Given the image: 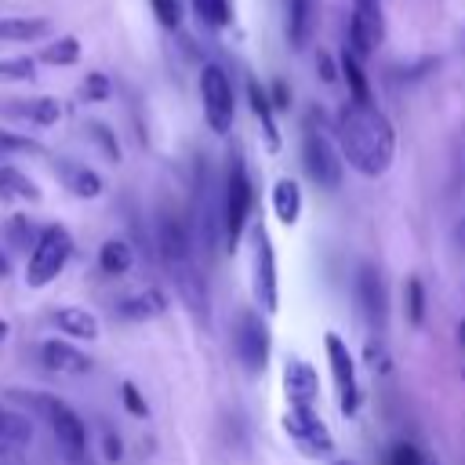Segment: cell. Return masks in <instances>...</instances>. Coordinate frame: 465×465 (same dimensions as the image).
Here are the masks:
<instances>
[{
    "label": "cell",
    "mask_w": 465,
    "mask_h": 465,
    "mask_svg": "<svg viewBox=\"0 0 465 465\" xmlns=\"http://www.w3.org/2000/svg\"><path fill=\"white\" fill-rule=\"evenodd\" d=\"M338 142L341 156L363 178H378L392 167L396 156V131L392 120L374 102H345L338 109Z\"/></svg>",
    "instance_id": "cell-1"
},
{
    "label": "cell",
    "mask_w": 465,
    "mask_h": 465,
    "mask_svg": "<svg viewBox=\"0 0 465 465\" xmlns=\"http://www.w3.org/2000/svg\"><path fill=\"white\" fill-rule=\"evenodd\" d=\"M156 254L163 262V269L171 272L182 302L189 305V312L196 320L207 323V276L196 262V243H193V232L189 225L174 214V211H160L156 214Z\"/></svg>",
    "instance_id": "cell-2"
},
{
    "label": "cell",
    "mask_w": 465,
    "mask_h": 465,
    "mask_svg": "<svg viewBox=\"0 0 465 465\" xmlns=\"http://www.w3.org/2000/svg\"><path fill=\"white\" fill-rule=\"evenodd\" d=\"M18 396H22L36 414H44V421H47V429H51L58 450H62L73 465H80L84 454H87V425H84V418H80L65 400L47 396V392H18Z\"/></svg>",
    "instance_id": "cell-3"
},
{
    "label": "cell",
    "mask_w": 465,
    "mask_h": 465,
    "mask_svg": "<svg viewBox=\"0 0 465 465\" xmlns=\"http://www.w3.org/2000/svg\"><path fill=\"white\" fill-rule=\"evenodd\" d=\"M251 203H254V189H251V174L240 153H229V167H225V185H222V225H225V247L232 251L243 236V225L251 218Z\"/></svg>",
    "instance_id": "cell-4"
},
{
    "label": "cell",
    "mask_w": 465,
    "mask_h": 465,
    "mask_svg": "<svg viewBox=\"0 0 465 465\" xmlns=\"http://www.w3.org/2000/svg\"><path fill=\"white\" fill-rule=\"evenodd\" d=\"M73 254V236L62 225H44L36 243L29 247V262H25V283L29 287H47L69 262Z\"/></svg>",
    "instance_id": "cell-5"
},
{
    "label": "cell",
    "mask_w": 465,
    "mask_h": 465,
    "mask_svg": "<svg viewBox=\"0 0 465 465\" xmlns=\"http://www.w3.org/2000/svg\"><path fill=\"white\" fill-rule=\"evenodd\" d=\"M200 98H203V116L211 124V131L225 134L232 127V116H236V98H232V84H229V73L214 62L203 65L200 73Z\"/></svg>",
    "instance_id": "cell-6"
},
{
    "label": "cell",
    "mask_w": 465,
    "mask_h": 465,
    "mask_svg": "<svg viewBox=\"0 0 465 465\" xmlns=\"http://www.w3.org/2000/svg\"><path fill=\"white\" fill-rule=\"evenodd\" d=\"M302 163L309 171V178L320 185V189H338L341 185V174H345V160L334 153L331 138L320 134L312 124L305 127L302 134Z\"/></svg>",
    "instance_id": "cell-7"
},
{
    "label": "cell",
    "mask_w": 465,
    "mask_h": 465,
    "mask_svg": "<svg viewBox=\"0 0 465 465\" xmlns=\"http://www.w3.org/2000/svg\"><path fill=\"white\" fill-rule=\"evenodd\" d=\"M232 349L240 356V363L251 371V374H262L265 363H269V327L258 312H240L236 320V331H232Z\"/></svg>",
    "instance_id": "cell-8"
},
{
    "label": "cell",
    "mask_w": 465,
    "mask_h": 465,
    "mask_svg": "<svg viewBox=\"0 0 465 465\" xmlns=\"http://www.w3.org/2000/svg\"><path fill=\"white\" fill-rule=\"evenodd\" d=\"M323 345H327L331 374H334V385H338V407H341V414H356V407H360V385H356V363H352V352H349V345H345L334 331H327Z\"/></svg>",
    "instance_id": "cell-9"
},
{
    "label": "cell",
    "mask_w": 465,
    "mask_h": 465,
    "mask_svg": "<svg viewBox=\"0 0 465 465\" xmlns=\"http://www.w3.org/2000/svg\"><path fill=\"white\" fill-rule=\"evenodd\" d=\"M283 429H287V436H291L305 454H312V458H323V454L334 450V436L327 432V425L320 421V414H316L312 407H291L287 418H283Z\"/></svg>",
    "instance_id": "cell-10"
},
{
    "label": "cell",
    "mask_w": 465,
    "mask_h": 465,
    "mask_svg": "<svg viewBox=\"0 0 465 465\" xmlns=\"http://www.w3.org/2000/svg\"><path fill=\"white\" fill-rule=\"evenodd\" d=\"M385 36V18H381V4L378 0H356L352 4V18H349V51L356 58L371 54Z\"/></svg>",
    "instance_id": "cell-11"
},
{
    "label": "cell",
    "mask_w": 465,
    "mask_h": 465,
    "mask_svg": "<svg viewBox=\"0 0 465 465\" xmlns=\"http://www.w3.org/2000/svg\"><path fill=\"white\" fill-rule=\"evenodd\" d=\"M254 298L265 312H276V251H272V240L269 232L258 225L254 229Z\"/></svg>",
    "instance_id": "cell-12"
},
{
    "label": "cell",
    "mask_w": 465,
    "mask_h": 465,
    "mask_svg": "<svg viewBox=\"0 0 465 465\" xmlns=\"http://www.w3.org/2000/svg\"><path fill=\"white\" fill-rule=\"evenodd\" d=\"M356 298H360V309H363L371 331H381L385 312H389V298H385V280L371 262H363L356 272Z\"/></svg>",
    "instance_id": "cell-13"
},
{
    "label": "cell",
    "mask_w": 465,
    "mask_h": 465,
    "mask_svg": "<svg viewBox=\"0 0 465 465\" xmlns=\"http://www.w3.org/2000/svg\"><path fill=\"white\" fill-rule=\"evenodd\" d=\"M40 360H44V367L54 371V374H87V371H91V356L80 352V349H73V345L62 341V338L44 341V345H40Z\"/></svg>",
    "instance_id": "cell-14"
},
{
    "label": "cell",
    "mask_w": 465,
    "mask_h": 465,
    "mask_svg": "<svg viewBox=\"0 0 465 465\" xmlns=\"http://www.w3.org/2000/svg\"><path fill=\"white\" fill-rule=\"evenodd\" d=\"M7 116H15V120H25V124H33V127H51L58 116H62V105H58V98H15V102H4L0 105Z\"/></svg>",
    "instance_id": "cell-15"
},
{
    "label": "cell",
    "mask_w": 465,
    "mask_h": 465,
    "mask_svg": "<svg viewBox=\"0 0 465 465\" xmlns=\"http://www.w3.org/2000/svg\"><path fill=\"white\" fill-rule=\"evenodd\" d=\"M316 371L305 363V360H291L283 367V392L291 400V407H312L316 400Z\"/></svg>",
    "instance_id": "cell-16"
},
{
    "label": "cell",
    "mask_w": 465,
    "mask_h": 465,
    "mask_svg": "<svg viewBox=\"0 0 465 465\" xmlns=\"http://www.w3.org/2000/svg\"><path fill=\"white\" fill-rule=\"evenodd\" d=\"M316 25V0H287V40L291 47H305Z\"/></svg>",
    "instance_id": "cell-17"
},
{
    "label": "cell",
    "mask_w": 465,
    "mask_h": 465,
    "mask_svg": "<svg viewBox=\"0 0 465 465\" xmlns=\"http://www.w3.org/2000/svg\"><path fill=\"white\" fill-rule=\"evenodd\" d=\"M51 323L62 331V334H73V338H98V320L87 312V309H76V305H65V309H54L51 312Z\"/></svg>",
    "instance_id": "cell-18"
},
{
    "label": "cell",
    "mask_w": 465,
    "mask_h": 465,
    "mask_svg": "<svg viewBox=\"0 0 465 465\" xmlns=\"http://www.w3.org/2000/svg\"><path fill=\"white\" fill-rule=\"evenodd\" d=\"M0 200H25V203H36L40 200V189L36 182L15 167V163H0Z\"/></svg>",
    "instance_id": "cell-19"
},
{
    "label": "cell",
    "mask_w": 465,
    "mask_h": 465,
    "mask_svg": "<svg viewBox=\"0 0 465 465\" xmlns=\"http://www.w3.org/2000/svg\"><path fill=\"white\" fill-rule=\"evenodd\" d=\"M163 309H167V298H163V291L149 287V291H142V294H131V298H124L116 312H120L124 320H153V316H160Z\"/></svg>",
    "instance_id": "cell-20"
},
{
    "label": "cell",
    "mask_w": 465,
    "mask_h": 465,
    "mask_svg": "<svg viewBox=\"0 0 465 465\" xmlns=\"http://www.w3.org/2000/svg\"><path fill=\"white\" fill-rule=\"evenodd\" d=\"M51 33L47 18H0V40L4 44H33Z\"/></svg>",
    "instance_id": "cell-21"
},
{
    "label": "cell",
    "mask_w": 465,
    "mask_h": 465,
    "mask_svg": "<svg viewBox=\"0 0 465 465\" xmlns=\"http://www.w3.org/2000/svg\"><path fill=\"white\" fill-rule=\"evenodd\" d=\"M131 265H134V251H131L127 240L113 236V240H105V243L98 247V269H102L105 276H124Z\"/></svg>",
    "instance_id": "cell-22"
},
{
    "label": "cell",
    "mask_w": 465,
    "mask_h": 465,
    "mask_svg": "<svg viewBox=\"0 0 465 465\" xmlns=\"http://www.w3.org/2000/svg\"><path fill=\"white\" fill-rule=\"evenodd\" d=\"M58 174L65 182L69 193H76L80 200H94L102 193V178L91 171V167H80V163H58Z\"/></svg>",
    "instance_id": "cell-23"
},
{
    "label": "cell",
    "mask_w": 465,
    "mask_h": 465,
    "mask_svg": "<svg viewBox=\"0 0 465 465\" xmlns=\"http://www.w3.org/2000/svg\"><path fill=\"white\" fill-rule=\"evenodd\" d=\"M272 211H276V218L283 225H294L298 222V214H302V189H298V182L280 178L272 185Z\"/></svg>",
    "instance_id": "cell-24"
},
{
    "label": "cell",
    "mask_w": 465,
    "mask_h": 465,
    "mask_svg": "<svg viewBox=\"0 0 465 465\" xmlns=\"http://www.w3.org/2000/svg\"><path fill=\"white\" fill-rule=\"evenodd\" d=\"M247 98H251V109H254V116L262 120V131H265V142H269V149L276 153V149H280V131H276V120H272V105H269V94L258 87V80H247Z\"/></svg>",
    "instance_id": "cell-25"
},
{
    "label": "cell",
    "mask_w": 465,
    "mask_h": 465,
    "mask_svg": "<svg viewBox=\"0 0 465 465\" xmlns=\"http://www.w3.org/2000/svg\"><path fill=\"white\" fill-rule=\"evenodd\" d=\"M40 62L44 65H76L80 62V40L76 36H58V40L44 44Z\"/></svg>",
    "instance_id": "cell-26"
},
{
    "label": "cell",
    "mask_w": 465,
    "mask_h": 465,
    "mask_svg": "<svg viewBox=\"0 0 465 465\" xmlns=\"http://www.w3.org/2000/svg\"><path fill=\"white\" fill-rule=\"evenodd\" d=\"M29 436H33V425H29L22 414H15V411H7V407L0 403V443L25 447V443H29Z\"/></svg>",
    "instance_id": "cell-27"
},
{
    "label": "cell",
    "mask_w": 465,
    "mask_h": 465,
    "mask_svg": "<svg viewBox=\"0 0 465 465\" xmlns=\"http://www.w3.org/2000/svg\"><path fill=\"white\" fill-rule=\"evenodd\" d=\"M341 76H345V84H349V91H352V102H371L367 76H363V69H360V58H356L349 47L341 51Z\"/></svg>",
    "instance_id": "cell-28"
},
{
    "label": "cell",
    "mask_w": 465,
    "mask_h": 465,
    "mask_svg": "<svg viewBox=\"0 0 465 465\" xmlns=\"http://www.w3.org/2000/svg\"><path fill=\"white\" fill-rule=\"evenodd\" d=\"M193 4H196L200 18L214 29H225L232 22V0H193Z\"/></svg>",
    "instance_id": "cell-29"
},
{
    "label": "cell",
    "mask_w": 465,
    "mask_h": 465,
    "mask_svg": "<svg viewBox=\"0 0 465 465\" xmlns=\"http://www.w3.org/2000/svg\"><path fill=\"white\" fill-rule=\"evenodd\" d=\"M403 302H407V320H411L414 327H421V320H425V287H421L418 276L407 280V287H403Z\"/></svg>",
    "instance_id": "cell-30"
},
{
    "label": "cell",
    "mask_w": 465,
    "mask_h": 465,
    "mask_svg": "<svg viewBox=\"0 0 465 465\" xmlns=\"http://www.w3.org/2000/svg\"><path fill=\"white\" fill-rule=\"evenodd\" d=\"M36 236H40V232H33V225H29L25 214H15V218L4 225V240H7L11 247H33Z\"/></svg>",
    "instance_id": "cell-31"
},
{
    "label": "cell",
    "mask_w": 465,
    "mask_h": 465,
    "mask_svg": "<svg viewBox=\"0 0 465 465\" xmlns=\"http://www.w3.org/2000/svg\"><path fill=\"white\" fill-rule=\"evenodd\" d=\"M109 91H113V87H109V76H105V73H87L84 84H80L84 102H105Z\"/></svg>",
    "instance_id": "cell-32"
},
{
    "label": "cell",
    "mask_w": 465,
    "mask_h": 465,
    "mask_svg": "<svg viewBox=\"0 0 465 465\" xmlns=\"http://www.w3.org/2000/svg\"><path fill=\"white\" fill-rule=\"evenodd\" d=\"M87 134H91V142L98 145V149H105V156L116 163L120 160V145H116V138H113V131L105 127V124H98V120H91L87 124Z\"/></svg>",
    "instance_id": "cell-33"
},
{
    "label": "cell",
    "mask_w": 465,
    "mask_h": 465,
    "mask_svg": "<svg viewBox=\"0 0 465 465\" xmlns=\"http://www.w3.org/2000/svg\"><path fill=\"white\" fill-rule=\"evenodd\" d=\"M0 153H33V156H40V153H44V145H40V142H33V138H25V134L0 131Z\"/></svg>",
    "instance_id": "cell-34"
},
{
    "label": "cell",
    "mask_w": 465,
    "mask_h": 465,
    "mask_svg": "<svg viewBox=\"0 0 465 465\" xmlns=\"http://www.w3.org/2000/svg\"><path fill=\"white\" fill-rule=\"evenodd\" d=\"M149 7H153L160 25H167V29L182 25V0H149Z\"/></svg>",
    "instance_id": "cell-35"
},
{
    "label": "cell",
    "mask_w": 465,
    "mask_h": 465,
    "mask_svg": "<svg viewBox=\"0 0 465 465\" xmlns=\"http://www.w3.org/2000/svg\"><path fill=\"white\" fill-rule=\"evenodd\" d=\"M33 58H0V80H33Z\"/></svg>",
    "instance_id": "cell-36"
},
{
    "label": "cell",
    "mask_w": 465,
    "mask_h": 465,
    "mask_svg": "<svg viewBox=\"0 0 465 465\" xmlns=\"http://www.w3.org/2000/svg\"><path fill=\"white\" fill-rule=\"evenodd\" d=\"M385 465H425V458H421V450H418L414 443H396V447L389 450Z\"/></svg>",
    "instance_id": "cell-37"
},
{
    "label": "cell",
    "mask_w": 465,
    "mask_h": 465,
    "mask_svg": "<svg viewBox=\"0 0 465 465\" xmlns=\"http://www.w3.org/2000/svg\"><path fill=\"white\" fill-rule=\"evenodd\" d=\"M120 400H124V407H127L134 418H145V414H149V407H145V400H142V392H138L134 381H124V385H120Z\"/></svg>",
    "instance_id": "cell-38"
},
{
    "label": "cell",
    "mask_w": 465,
    "mask_h": 465,
    "mask_svg": "<svg viewBox=\"0 0 465 465\" xmlns=\"http://www.w3.org/2000/svg\"><path fill=\"white\" fill-rule=\"evenodd\" d=\"M316 69H320V76H323L327 84L338 76V69H334V62H331V54H327V51H320V54H316Z\"/></svg>",
    "instance_id": "cell-39"
},
{
    "label": "cell",
    "mask_w": 465,
    "mask_h": 465,
    "mask_svg": "<svg viewBox=\"0 0 465 465\" xmlns=\"http://www.w3.org/2000/svg\"><path fill=\"white\" fill-rule=\"evenodd\" d=\"M0 465H22V447L0 443Z\"/></svg>",
    "instance_id": "cell-40"
},
{
    "label": "cell",
    "mask_w": 465,
    "mask_h": 465,
    "mask_svg": "<svg viewBox=\"0 0 465 465\" xmlns=\"http://www.w3.org/2000/svg\"><path fill=\"white\" fill-rule=\"evenodd\" d=\"M272 98H276L272 105H280V109H287V105H291V91H287V84H283V80H276V84H272Z\"/></svg>",
    "instance_id": "cell-41"
},
{
    "label": "cell",
    "mask_w": 465,
    "mask_h": 465,
    "mask_svg": "<svg viewBox=\"0 0 465 465\" xmlns=\"http://www.w3.org/2000/svg\"><path fill=\"white\" fill-rule=\"evenodd\" d=\"M105 458H109V461H116V458H120V440H116L113 432H105Z\"/></svg>",
    "instance_id": "cell-42"
},
{
    "label": "cell",
    "mask_w": 465,
    "mask_h": 465,
    "mask_svg": "<svg viewBox=\"0 0 465 465\" xmlns=\"http://www.w3.org/2000/svg\"><path fill=\"white\" fill-rule=\"evenodd\" d=\"M458 341H461V349H465V320L458 323Z\"/></svg>",
    "instance_id": "cell-43"
},
{
    "label": "cell",
    "mask_w": 465,
    "mask_h": 465,
    "mask_svg": "<svg viewBox=\"0 0 465 465\" xmlns=\"http://www.w3.org/2000/svg\"><path fill=\"white\" fill-rule=\"evenodd\" d=\"M4 272H7V262H4V258H0V276H4Z\"/></svg>",
    "instance_id": "cell-44"
},
{
    "label": "cell",
    "mask_w": 465,
    "mask_h": 465,
    "mask_svg": "<svg viewBox=\"0 0 465 465\" xmlns=\"http://www.w3.org/2000/svg\"><path fill=\"white\" fill-rule=\"evenodd\" d=\"M4 331H7V323H4V320H0V338H4Z\"/></svg>",
    "instance_id": "cell-45"
},
{
    "label": "cell",
    "mask_w": 465,
    "mask_h": 465,
    "mask_svg": "<svg viewBox=\"0 0 465 465\" xmlns=\"http://www.w3.org/2000/svg\"><path fill=\"white\" fill-rule=\"evenodd\" d=\"M458 236H461V240H465V222H461V232H458Z\"/></svg>",
    "instance_id": "cell-46"
},
{
    "label": "cell",
    "mask_w": 465,
    "mask_h": 465,
    "mask_svg": "<svg viewBox=\"0 0 465 465\" xmlns=\"http://www.w3.org/2000/svg\"><path fill=\"white\" fill-rule=\"evenodd\" d=\"M338 465H349V461H338Z\"/></svg>",
    "instance_id": "cell-47"
}]
</instances>
